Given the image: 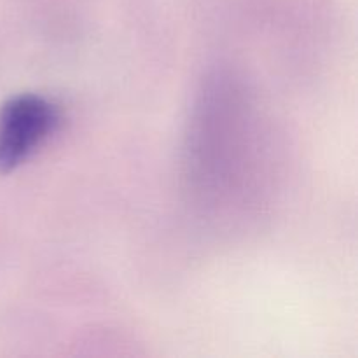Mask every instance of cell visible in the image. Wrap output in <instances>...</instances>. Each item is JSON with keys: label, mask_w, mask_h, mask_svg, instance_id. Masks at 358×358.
Segmentation results:
<instances>
[{"label": "cell", "mask_w": 358, "mask_h": 358, "mask_svg": "<svg viewBox=\"0 0 358 358\" xmlns=\"http://www.w3.org/2000/svg\"><path fill=\"white\" fill-rule=\"evenodd\" d=\"M59 122L58 110L38 94H17L0 108V175L24 163Z\"/></svg>", "instance_id": "cell-1"}]
</instances>
